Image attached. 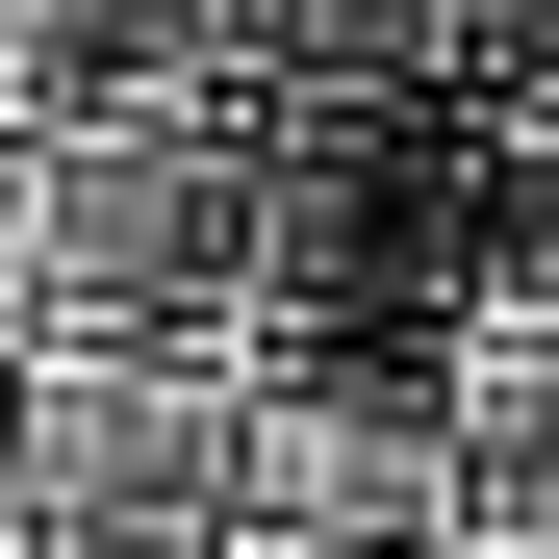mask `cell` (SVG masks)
<instances>
[{
	"mask_svg": "<svg viewBox=\"0 0 559 559\" xmlns=\"http://www.w3.org/2000/svg\"><path fill=\"white\" fill-rule=\"evenodd\" d=\"M51 509V407H26V356H0V534Z\"/></svg>",
	"mask_w": 559,
	"mask_h": 559,
	"instance_id": "cell-1",
	"label": "cell"
}]
</instances>
